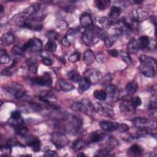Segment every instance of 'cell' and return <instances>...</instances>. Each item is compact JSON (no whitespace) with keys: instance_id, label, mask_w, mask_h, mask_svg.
Returning <instances> with one entry per match:
<instances>
[{"instance_id":"cell-58","label":"cell","mask_w":157,"mask_h":157,"mask_svg":"<svg viewBox=\"0 0 157 157\" xmlns=\"http://www.w3.org/2000/svg\"><path fill=\"white\" fill-rule=\"evenodd\" d=\"M42 63L45 66H51L52 64V61L50 58L44 57L42 59Z\"/></svg>"},{"instance_id":"cell-43","label":"cell","mask_w":157,"mask_h":157,"mask_svg":"<svg viewBox=\"0 0 157 157\" xmlns=\"http://www.w3.org/2000/svg\"><path fill=\"white\" fill-rule=\"evenodd\" d=\"M120 58L123 61H124L127 65H130L132 63V59L128 53L125 52H121L120 54Z\"/></svg>"},{"instance_id":"cell-22","label":"cell","mask_w":157,"mask_h":157,"mask_svg":"<svg viewBox=\"0 0 157 157\" xmlns=\"http://www.w3.org/2000/svg\"><path fill=\"white\" fill-rule=\"evenodd\" d=\"M105 91L113 101H116L118 99L120 94L118 88L113 85H107Z\"/></svg>"},{"instance_id":"cell-8","label":"cell","mask_w":157,"mask_h":157,"mask_svg":"<svg viewBox=\"0 0 157 157\" xmlns=\"http://www.w3.org/2000/svg\"><path fill=\"white\" fill-rule=\"evenodd\" d=\"M7 90L17 99H22L26 95V91L23 86L18 83H11Z\"/></svg>"},{"instance_id":"cell-4","label":"cell","mask_w":157,"mask_h":157,"mask_svg":"<svg viewBox=\"0 0 157 157\" xmlns=\"http://www.w3.org/2000/svg\"><path fill=\"white\" fill-rule=\"evenodd\" d=\"M133 124L140 129H153L156 128V121L144 117H136L132 120Z\"/></svg>"},{"instance_id":"cell-5","label":"cell","mask_w":157,"mask_h":157,"mask_svg":"<svg viewBox=\"0 0 157 157\" xmlns=\"http://www.w3.org/2000/svg\"><path fill=\"white\" fill-rule=\"evenodd\" d=\"M43 20L41 17L39 18H30L25 20L20 26L28 28L34 31H40L43 26L41 23V21Z\"/></svg>"},{"instance_id":"cell-42","label":"cell","mask_w":157,"mask_h":157,"mask_svg":"<svg viewBox=\"0 0 157 157\" xmlns=\"http://www.w3.org/2000/svg\"><path fill=\"white\" fill-rule=\"evenodd\" d=\"M57 45L54 40H50L47 42L45 46V49L49 52H55L56 50Z\"/></svg>"},{"instance_id":"cell-53","label":"cell","mask_w":157,"mask_h":157,"mask_svg":"<svg viewBox=\"0 0 157 157\" xmlns=\"http://www.w3.org/2000/svg\"><path fill=\"white\" fill-rule=\"evenodd\" d=\"M129 130V126L124 124V123H119V126L118 128V131L121 132V133H123V132H126Z\"/></svg>"},{"instance_id":"cell-46","label":"cell","mask_w":157,"mask_h":157,"mask_svg":"<svg viewBox=\"0 0 157 157\" xmlns=\"http://www.w3.org/2000/svg\"><path fill=\"white\" fill-rule=\"evenodd\" d=\"M157 107V101H156V94L152 96V98H151L149 104H148V109L150 110L152 109H156Z\"/></svg>"},{"instance_id":"cell-23","label":"cell","mask_w":157,"mask_h":157,"mask_svg":"<svg viewBox=\"0 0 157 157\" xmlns=\"http://www.w3.org/2000/svg\"><path fill=\"white\" fill-rule=\"evenodd\" d=\"M80 22L81 25L84 28H88L93 25V20L91 16L88 13H82L80 17Z\"/></svg>"},{"instance_id":"cell-18","label":"cell","mask_w":157,"mask_h":157,"mask_svg":"<svg viewBox=\"0 0 157 157\" xmlns=\"http://www.w3.org/2000/svg\"><path fill=\"white\" fill-rule=\"evenodd\" d=\"M99 125L102 130L107 132H112L118 130L119 123L110 121H102L100 122Z\"/></svg>"},{"instance_id":"cell-21","label":"cell","mask_w":157,"mask_h":157,"mask_svg":"<svg viewBox=\"0 0 157 157\" xmlns=\"http://www.w3.org/2000/svg\"><path fill=\"white\" fill-rule=\"evenodd\" d=\"M93 32L91 29H86L82 33V40L86 45H90L93 42Z\"/></svg>"},{"instance_id":"cell-32","label":"cell","mask_w":157,"mask_h":157,"mask_svg":"<svg viewBox=\"0 0 157 157\" xmlns=\"http://www.w3.org/2000/svg\"><path fill=\"white\" fill-rule=\"evenodd\" d=\"M139 60L140 61V63H144V64H151L156 67V61L154 58H152L151 56H147V55H141L139 58Z\"/></svg>"},{"instance_id":"cell-3","label":"cell","mask_w":157,"mask_h":157,"mask_svg":"<svg viewBox=\"0 0 157 157\" xmlns=\"http://www.w3.org/2000/svg\"><path fill=\"white\" fill-rule=\"evenodd\" d=\"M67 118L69 121L64 129L68 131L69 133H77L82 125V118L75 115H71V117L69 116L67 117Z\"/></svg>"},{"instance_id":"cell-10","label":"cell","mask_w":157,"mask_h":157,"mask_svg":"<svg viewBox=\"0 0 157 157\" xmlns=\"http://www.w3.org/2000/svg\"><path fill=\"white\" fill-rule=\"evenodd\" d=\"M39 99L43 102L50 105L53 109H57L55 103L56 101V98L54 94L50 91H41L39 95Z\"/></svg>"},{"instance_id":"cell-15","label":"cell","mask_w":157,"mask_h":157,"mask_svg":"<svg viewBox=\"0 0 157 157\" xmlns=\"http://www.w3.org/2000/svg\"><path fill=\"white\" fill-rule=\"evenodd\" d=\"M156 67L148 64L140 63L139 65V70L140 72L147 77H153L155 75Z\"/></svg>"},{"instance_id":"cell-19","label":"cell","mask_w":157,"mask_h":157,"mask_svg":"<svg viewBox=\"0 0 157 157\" xmlns=\"http://www.w3.org/2000/svg\"><path fill=\"white\" fill-rule=\"evenodd\" d=\"M56 88L62 91H70L74 89L72 84L64 78H59L56 82Z\"/></svg>"},{"instance_id":"cell-44","label":"cell","mask_w":157,"mask_h":157,"mask_svg":"<svg viewBox=\"0 0 157 157\" xmlns=\"http://www.w3.org/2000/svg\"><path fill=\"white\" fill-rule=\"evenodd\" d=\"M46 36L47 37L48 40L55 41V40L58 39V37L59 36V34L58 32H56V31L50 30V31H48L46 33Z\"/></svg>"},{"instance_id":"cell-35","label":"cell","mask_w":157,"mask_h":157,"mask_svg":"<svg viewBox=\"0 0 157 157\" xmlns=\"http://www.w3.org/2000/svg\"><path fill=\"white\" fill-rule=\"evenodd\" d=\"M148 17V13L142 8H139L136 10V16L134 17L137 21H142Z\"/></svg>"},{"instance_id":"cell-29","label":"cell","mask_w":157,"mask_h":157,"mask_svg":"<svg viewBox=\"0 0 157 157\" xmlns=\"http://www.w3.org/2000/svg\"><path fill=\"white\" fill-rule=\"evenodd\" d=\"M91 85V82L88 79H86L85 77L82 78L81 80L78 82V91L80 93H82L83 92L86 91L90 87Z\"/></svg>"},{"instance_id":"cell-17","label":"cell","mask_w":157,"mask_h":157,"mask_svg":"<svg viewBox=\"0 0 157 157\" xmlns=\"http://www.w3.org/2000/svg\"><path fill=\"white\" fill-rule=\"evenodd\" d=\"M106 136L105 131L98 130L91 132L88 137V142L90 143H96L102 140Z\"/></svg>"},{"instance_id":"cell-25","label":"cell","mask_w":157,"mask_h":157,"mask_svg":"<svg viewBox=\"0 0 157 157\" xmlns=\"http://www.w3.org/2000/svg\"><path fill=\"white\" fill-rule=\"evenodd\" d=\"M140 48H139V43L138 41L136 40L135 39H131L128 45H127V50L128 52L130 53H132V54H136L137 53L139 50Z\"/></svg>"},{"instance_id":"cell-34","label":"cell","mask_w":157,"mask_h":157,"mask_svg":"<svg viewBox=\"0 0 157 157\" xmlns=\"http://www.w3.org/2000/svg\"><path fill=\"white\" fill-rule=\"evenodd\" d=\"M115 156L113 152H112L111 149L109 148H104L102 149H100L98 150L94 156H99V157H102V156Z\"/></svg>"},{"instance_id":"cell-49","label":"cell","mask_w":157,"mask_h":157,"mask_svg":"<svg viewBox=\"0 0 157 157\" xmlns=\"http://www.w3.org/2000/svg\"><path fill=\"white\" fill-rule=\"evenodd\" d=\"M96 61L99 63H103L107 60V58L104 53H99L95 56Z\"/></svg>"},{"instance_id":"cell-27","label":"cell","mask_w":157,"mask_h":157,"mask_svg":"<svg viewBox=\"0 0 157 157\" xmlns=\"http://www.w3.org/2000/svg\"><path fill=\"white\" fill-rule=\"evenodd\" d=\"M150 39L148 36H143L139 39V48L143 50H147L150 49Z\"/></svg>"},{"instance_id":"cell-7","label":"cell","mask_w":157,"mask_h":157,"mask_svg":"<svg viewBox=\"0 0 157 157\" xmlns=\"http://www.w3.org/2000/svg\"><path fill=\"white\" fill-rule=\"evenodd\" d=\"M94 107L95 110L102 115L108 117H113L114 116L113 107L109 104L96 102Z\"/></svg>"},{"instance_id":"cell-63","label":"cell","mask_w":157,"mask_h":157,"mask_svg":"<svg viewBox=\"0 0 157 157\" xmlns=\"http://www.w3.org/2000/svg\"><path fill=\"white\" fill-rule=\"evenodd\" d=\"M59 60H60L64 64L66 63V60H65L64 57H60V58H59Z\"/></svg>"},{"instance_id":"cell-39","label":"cell","mask_w":157,"mask_h":157,"mask_svg":"<svg viewBox=\"0 0 157 157\" xmlns=\"http://www.w3.org/2000/svg\"><path fill=\"white\" fill-rule=\"evenodd\" d=\"M117 37H118V36L116 34H114V35H109L108 34V36L104 40V44H105V47H107L108 48L110 47L114 44V42L116 41Z\"/></svg>"},{"instance_id":"cell-45","label":"cell","mask_w":157,"mask_h":157,"mask_svg":"<svg viewBox=\"0 0 157 157\" xmlns=\"http://www.w3.org/2000/svg\"><path fill=\"white\" fill-rule=\"evenodd\" d=\"M25 50L23 47H20L18 45H15L12 48V53L15 55H21L24 53Z\"/></svg>"},{"instance_id":"cell-51","label":"cell","mask_w":157,"mask_h":157,"mask_svg":"<svg viewBox=\"0 0 157 157\" xmlns=\"http://www.w3.org/2000/svg\"><path fill=\"white\" fill-rule=\"evenodd\" d=\"M131 103L132 104V105L136 108L139 106H140L142 104V101L141 99L139 97V96H135L134 98H132L131 100Z\"/></svg>"},{"instance_id":"cell-26","label":"cell","mask_w":157,"mask_h":157,"mask_svg":"<svg viewBox=\"0 0 157 157\" xmlns=\"http://www.w3.org/2000/svg\"><path fill=\"white\" fill-rule=\"evenodd\" d=\"M143 152V149L142 148L139 146V145L134 144L132 145L129 147V148L128 150V155L131 156H140Z\"/></svg>"},{"instance_id":"cell-28","label":"cell","mask_w":157,"mask_h":157,"mask_svg":"<svg viewBox=\"0 0 157 157\" xmlns=\"http://www.w3.org/2000/svg\"><path fill=\"white\" fill-rule=\"evenodd\" d=\"M95 59V56L94 55L93 52L91 49H87L83 55V61L85 63V64L89 65L91 64Z\"/></svg>"},{"instance_id":"cell-30","label":"cell","mask_w":157,"mask_h":157,"mask_svg":"<svg viewBox=\"0 0 157 157\" xmlns=\"http://www.w3.org/2000/svg\"><path fill=\"white\" fill-rule=\"evenodd\" d=\"M97 22L101 25L103 29H107L109 28L113 24L112 21L109 19V18L102 17H98L96 18Z\"/></svg>"},{"instance_id":"cell-50","label":"cell","mask_w":157,"mask_h":157,"mask_svg":"<svg viewBox=\"0 0 157 157\" xmlns=\"http://www.w3.org/2000/svg\"><path fill=\"white\" fill-rule=\"evenodd\" d=\"M114 77V74H112V73H109L107 74L104 78H102L101 80H102V82L101 83L102 85H105V84H107L108 83H109L113 78Z\"/></svg>"},{"instance_id":"cell-6","label":"cell","mask_w":157,"mask_h":157,"mask_svg":"<svg viewBox=\"0 0 157 157\" xmlns=\"http://www.w3.org/2000/svg\"><path fill=\"white\" fill-rule=\"evenodd\" d=\"M51 140L57 148H63L68 142V139L63 132L57 131L53 133Z\"/></svg>"},{"instance_id":"cell-52","label":"cell","mask_w":157,"mask_h":157,"mask_svg":"<svg viewBox=\"0 0 157 157\" xmlns=\"http://www.w3.org/2000/svg\"><path fill=\"white\" fill-rule=\"evenodd\" d=\"M69 61L72 63H75L78 61L80 59V53L78 52H75L72 54L68 58Z\"/></svg>"},{"instance_id":"cell-11","label":"cell","mask_w":157,"mask_h":157,"mask_svg":"<svg viewBox=\"0 0 157 157\" xmlns=\"http://www.w3.org/2000/svg\"><path fill=\"white\" fill-rule=\"evenodd\" d=\"M31 82L34 85L40 86H50L52 83V79L50 73L45 72L40 77L31 78Z\"/></svg>"},{"instance_id":"cell-57","label":"cell","mask_w":157,"mask_h":157,"mask_svg":"<svg viewBox=\"0 0 157 157\" xmlns=\"http://www.w3.org/2000/svg\"><path fill=\"white\" fill-rule=\"evenodd\" d=\"M107 53L109 55H110L112 57H117L119 55V52L116 49H112V50H108Z\"/></svg>"},{"instance_id":"cell-59","label":"cell","mask_w":157,"mask_h":157,"mask_svg":"<svg viewBox=\"0 0 157 157\" xmlns=\"http://www.w3.org/2000/svg\"><path fill=\"white\" fill-rule=\"evenodd\" d=\"M61 43L63 45H64L65 47H69L70 45V42L66 36L62 38L61 40Z\"/></svg>"},{"instance_id":"cell-14","label":"cell","mask_w":157,"mask_h":157,"mask_svg":"<svg viewBox=\"0 0 157 157\" xmlns=\"http://www.w3.org/2000/svg\"><path fill=\"white\" fill-rule=\"evenodd\" d=\"M7 122L9 124L15 127L23 124L24 120L21 115L20 112L18 110H15L11 113L10 117L9 118Z\"/></svg>"},{"instance_id":"cell-55","label":"cell","mask_w":157,"mask_h":157,"mask_svg":"<svg viewBox=\"0 0 157 157\" xmlns=\"http://www.w3.org/2000/svg\"><path fill=\"white\" fill-rule=\"evenodd\" d=\"M63 9L67 12H72L73 11H74L75 10V7L74 6L72 5V4H67V5H65L63 6Z\"/></svg>"},{"instance_id":"cell-47","label":"cell","mask_w":157,"mask_h":157,"mask_svg":"<svg viewBox=\"0 0 157 157\" xmlns=\"http://www.w3.org/2000/svg\"><path fill=\"white\" fill-rule=\"evenodd\" d=\"M108 144L110 147L109 148H113L114 147H116L118 146V141L113 136H110L108 139Z\"/></svg>"},{"instance_id":"cell-60","label":"cell","mask_w":157,"mask_h":157,"mask_svg":"<svg viewBox=\"0 0 157 157\" xmlns=\"http://www.w3.org/2000/svg\"><path fill=\"white\" fill-rule=\"evenodd\" d=\"M44 155L46 156H57L58 154L55 151L48 150L45 151V153Z\"/></svg>"},{"instance_id":"cell-61","label":"cell","mask_w":157,"mask_h":157,"mask_svg":"<svg viewBox=\"0 0 157 157\" xmlns=\"http://www.w3.org/2000/svg\"><path fill=\"white\" fill-rule=\"evenodd\" d=\"M150 20L151 23H153L155 26L156 25V17L155 15L151 16L150 17Z\"/></svg>"},{"instance_id":"cell-13","label":"cell","mask_w":157,"mask_h":157,"mask_svg":"<svg viewBox=\"0 0 157 157\" xmlns=\"http://www.w3.org/2000/svg\"><path fill=\"white\" fill-rule=\"evenodd\" d=\"M26 143L29 147L31 148L33 151L38 152L40 151L41 142L37 137L34 135H29L27 136L26 137Z\"/></svg>"},{"instance_id":"cell-9","label":"cell","mask_w":157,"mask_h":157,"mask_svg":"<svg viewBox=\"0 0 157 157\" xmlns=\"http://www.w3.org/2000/svg\"><path fill=\"white\" fill-rule=\"evenodd\" d=\"M84 77L88 79L91 84H95L101 80L102 77L101 72L96 69H88L83 74Z\"/></svg>"},{"instance_id":"cell-56","label":"cell","mask_w":157,"mask_h":157,"mask_svg":"<svg viewBox=\"0 0 157 157\" xmlns=\"http://www.w3.org/2000/svg\"><path fill=\"white\" fill-rule=\"evenodd\" d=\"M57 26H58V28H59L61 30H63L67 27V23L64 20H61L58 21Z\"/></svg>"},{"instance_id":"cell-41","label":"cell","mask_w":157,"mask_h":157,"mask_svg":"<svg viewBox=\"0 0 157 157\" xmlns=\"http://www.w3.org/2000/svg\"><path fill=\"white\" fill-rule=\"evenodd\" d=\"M15 131L17 134L20 136H25L28 132V129L27 128V127L21 124L20 126H15Z\"/></svg>"},{"instance_id":"cell-40","label":"cell","mask_w":157,"mask_h":157,"mask_svg":"<svg viewBox=\"0 0 157 157\" xmlns=\"http://www.w3.org/2000/svg\"><path fill=\"white\" fill-rule=\"evenodd\" d=\"M10 61V57L9 56L6 50L1 48L0 50V63L1 64H6Z\"/></svg>"},{"instance_id":"cell-1","label":"cell","mask_w":157,"mask_h":157,"mask_svg":"<svg viewBox=\"0 0 157 157\" xmlns=\"http://www.w3.org/2000/svg\"><path fill=\"white\" fill-rule=\"evenodd\" d=\"M40 5L39 3H34L25 9L22 12L15 15L13 17L14 21L17 24V25L20 26L22 24V23L26 19L30 18L31 17L35 15L40 10Z\"/></svg>"},{"instance_id":"cell-64","label":"cell","mask_w":157,"mask_h":157,"mask_svg":"<svg viewBox=\"0 0 157 157\" xmlns=\"http://www.w3.org/2000/svg\"><path fill=\"white\" fill-rule=\"evenodd\" d=\"M77 156H86V155L85 154H84L83 153H78Z\"/></svg>"},{"instance_id":"cell-54","label":"cell","mask_w":157,"mask_h":157,"mask_svg":"<svg viewBox=\"0 0 157 157\" xmlns=\"http://www.w3.org/2000/svg\"><path fill=\"white\" fill-rule=\"evenodd\" d=\"M29 70L31 72H33L34 74H36L37 71V64L34 62L30 61L29 63Z\"/></svg>"},{"instance_id":"cell-37","label":"cell","mask_w":157,"mask_h":157,"mask_svg":"<svg viewBox=\"0 0 157 157\" xmlns=\"http://www.w3.org/2000/svg\"><path fill=\"white\" fill-rule=\"evenodd\" d=\"M110 1L106 0H96L94 1V5L97 9L100 10H104L109 5Z\"/></svg>"},{"instance_id":"cell-31","label":"cell","mask_w":157,"mask_h":157,"mask_svg":"<svg viewBox=\"0 0 157 157\" xmlns=\"http://www.w3.org/2000/svg\"><path fill=\"white\" fill-rule=\"evenodd\" d=\"M138 89L137 83L135 81H131L128 83L125 87V90L128 94L132 95L134 94Z\"/></svg>"},{"instance_id":"cell-12","label":"cell","mask_w":157,"mask_h":157,"mask_svg":"<svg viewBox=\"0 0 157 157\" xmlns=\"http://www.w3.org/2000/svg\"><path fill=\"white\" fill-rule=\"evenodd\" d=\"M42 41L40 39L37 38L29 39L23 46V48L25 52L28 49H31V50L34 52H38L42 49Z\"/></svg>"},{"instance_id":"cell-62","label":"cell","mask_w":157,"mask_h":157,"mask_svg":"<svg viewBox=\"0 0 157 157\" xmlns=\"http://www.w3.org/2000/svg\"><path fill=\"white\" fill-rule=\"evenodd\" d=\"M0 11H1V15H2L3 14V12H4V7H3L2 4L0 5Z\"/></svg>"},{"instance_id":"cell-16","label":"cell","mask_w":157,"mask_h":157,"mask_svg":"<svg viewBox=\"0 0 157 157\" xmlns=\"http://www.w3.org/2000/svg\"><path fill=\"white\" fill-rule=\"evenodd\" d=\"M120 111L126 115H131L135 112L136 107L132 105L130 100H124L120 105Z\"/></svg>"},{"instance_id":"cell-33","label":"cell","mask_w":157,"mask_h":157,"mask_svg":"<svg viewBox=\"0 0 157 157\" xmlns=\"http://www.w3.org/2000/svg\"><path fill=\"white\" fill-rule=\"evenodd\" d=\"M67 77L71 80L76 83H78L82 79V77L79 74V72L76 70H72L69 71L67 73Z\"/></svg>"},{"instance_id":"cell-20","label":"cell","mask_w":157,"mask_h":157,"mask_svg":"<svg viewBox=\"0 0 157 157\" xmlns=\"http://www.w3.org/2000/svg\"><path fill=\"white\" fill-rule=\"evenodd\" d=\"M121 10L119 7L113 6L111 7L109 13V19L112 21L113 25H115L118 21V18L121 13Z\"/></svg>"},{"instance_id":"cell-36","label":"cell","mask_w":157,"mask_h":157,"mask_svg":"<svg viewBox=\"0 0 157 157\" xmlns=\"http://www.w3.org/2000/svg\"><path fill=\"white\" fill-rule=\"evenodd\" d=\"M85 145V142L81 139H77L75 140H74L72 144V148L74 150L78 151L82 150Z\"/></svg>"},{"instance_id":"cell-48","label":"cell","mask_w":157,"mask_h":157,"mask_svg":"<svg viewBox=\"0 0 157 157\" xmlns=\"http://www.w3.org/2000/svg\"><path fill=\"white\" fill-rule=\"evenodd\" d=\"M6 145L10 147H13V146H17V145H18V146L21 145L20 144V143L18 142V140L14 137H12V138L9 139L7 141V143H6Z\"/></svg>"},{"instance_id":"cell-24","label":"cell","mask_w":157,"mask_h":157,"mask_svg":"<svg viewBox=\"0 0 157 157\" xmlns=\"http://www.w3.org/2000/svg\"><path fill=\"white\" fill-rule=\"evenodd\" d=\"M15 41V37L12 33L8 32L4 33L1 38V43L2 45L8 46L13 43Z\"/></svg>"},{"instance_id":"cell-2","label":"cell","mask_w":157,"mask_h":157,"mask_svg":"<svg viewBox=\"0 0 157 157\" xmlns=\"http://www.w3.org/2000/svg\"><path fill=\"white\" fill-rule=\"evenodd\" d=\"M72 109L75 111L82 112L88 115H93L96 112L94 105L86 98L74 102L72 105Z\"/></svg>"},{"instance_id":"cell-38","label":"cell","mask_w":157,"mask_h":157,"mask_svg":"<svg viewBox=\"0 0 157 157\" xmlns=\"http://www.w3.org/2000/svg\"><path fill=\"white\" fill-rule=\"evenodd\" d=\"M93 96L94 97L99 100V101H104L106 99L107 96V94L106 93L105 91L101 90H95L93 93Z\"/></svg>"}]
</instances>
